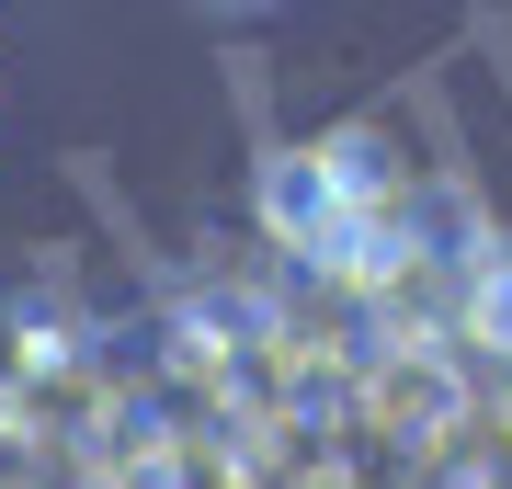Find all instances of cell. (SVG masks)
Returning a JSON list of instances; mask_svg holds the SVG:
<instances>
[{"instance_id":"obj_1","label":"cell","mask_w":512,"mask_h":489,"mask_svg":"<svg viewBox=\"0 0 512 489\" xmlns=\"http://www.w3.org/2000/svg\"><path fill=\"white\" fill-rule=\"evenodd\" d=\"M262 228L296 239V251H330V239H342V148H285V160H262Z\"/></svg>"},{"instance_id":"obj_2","label":"cell","mask_w":512,"mask_h":489,"mask_svg":"<svg viewBox=\"0 0 512 489\" xmlns=\"http://www.w3.org/2000/svg\"><path fill=\"white\" fill-rule=\"evenodd\" d=\"M478 319H501V330H512V285H501V296H490V308H478Z\"/></svg>"}]
</instances>
